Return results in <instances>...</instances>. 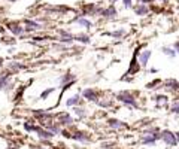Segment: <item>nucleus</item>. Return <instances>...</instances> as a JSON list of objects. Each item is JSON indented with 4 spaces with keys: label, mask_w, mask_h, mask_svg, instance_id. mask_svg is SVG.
<instances>
[{
    "label": "nucleus",
    "mask_w": 179,
    "mask_h": 149,
    "mask_svg": "<svg viewBox=\"0 0 179 149\" xmlns=\"http://www.w3.org/2000/svg\"><path fill=\"white\" fill-rule=\"evenodd\" d=\"M175 136H176V140H178V143H179V131H175Z\"/></svg>",
    "instance_id": "72a5a7b5"
},
{
    "label": "nucleus",
    "mask_w": 179,
    "mask_h": 149,
    "mask_svg": "<svg viewBox=\"0 0 179 149\" xmlns=\"http://www.w3.org/2000/svg\"><path fill=\"white\" fill-rule=\"evenodd\" d=\"M73 40H76V42H79V43H84V45H88L90 42H91V39H90L88 35H76V36H73Z\"/></svg>",
    "instance_id": "393cba45"
},
{
    "label": "nucleus",
    "mask_w": 179,
    "mask_h": 149,
    "mask_svg": "<svg viewBox=\"0 0 179 149\" xmlns=\"http://www.w3.org/2000/svg\"><path fill=\"white\" fill-rule=\"evenodd\" d=\"M149 73H152V74L158 73V69H157V67H151V69H149Z\"/></svg>",
    "instance_id": "2f4dec72"
},
{
    "label": "nucleus",
    "mask_w": 179,
    "mask_h": 149,
    "mask_svg": "<svg viewBox=\"0 0 179 149\" xmlns=\"http://www.w3.org/2000/svg\"><path fill=\"white\" fill-rule=\"evenodd\" d=\"M73 23H78L81 27H84V29H87V30H90V29L93 27V23H91L90 20H87V18H84V17H78V18H75Z\"/></svg>",
    "instance_id": "a211bd4d"
},
{
    "label": "nucleus",
    "mask_w": 179,
    "mask_h": 149,
    "mask_svg": "<svg viewBox=\"0 0 179 149\" xmlns=\"http://www.w3.org/2000/svg\"><path fill=\"white\" fill-rule=\"evenodd\" d=\"M24 128H26V131H33V128H35V125H32V124H29V122H26V124H24Z\"/></svg>",
    "instance_id": "c85d7f7f"
},
{
    "label": "nucleus",
    "mask_w": 179,
    "mask_h": 149,
    "mask_svg": "<svg viewBox=\"0 0 179 149\" xmlns=\"http://www.w3.org/2000/svg\"><path fill=\"white\" fill-rule=\"evenodd\" d=\"M117 14H118V12H117V9H115L114 5H111V6H108L106 9L102 11V15H103L105 18H115Z\"/></svg>",
    "instance_id": "2eb2a0df"
},
{
    "label": "nucleus",
    "mask_w": 179,
    "mask_h": 149,
    "mask_svg": "<svg viewBox=\"0 0 179 149\" xmlns=\"http://www.w3.org/2000/svg\"><path fill=\"white\" fill-rule=\"evenodd\" d=\"M96 103H97L100 108L108 109V108H112V106H114V99H109V97H102V99H99Z\"/></svg>",
    "instance_id": "f3484780"
},
{
    "label": "nucleus",
    "mask_w": 179,
    "mask_h": 149,
    "mask_svg": "<svg viewBox=\"0 0 179 149\" xmlns=\"http://www.w3.org/2000/svg\"><path fill=\"white\" fill-rule=\"evenodd\" d=\"M163 88V81L161 79H154L151 82L146 84V90H152V91H157V90H161Z\"/></svg>",
    "instance_id": "dca6fc26"
},
{
    "label": "nucleus",
    "mask_w": 179,
    "mask_h": 149,
    "mask_svg": "<svg viewBox=\"0 0 179 149\" xmlns=\"http://www.w3.org/2000/svg\"><path fill=\"white\" fill-rule=\"evenodd\" d=\"M55 91V87H51V88H46L44 93L41 94V100H46V97H49L52 93Z\"/></svg>",
    "instance_id": "cd10ccee"
},
{
    "label": "nucleus",
    "mask_w": 179,
    "mask_h": 149,
    "mask_svg": "<svg viewBox=\"0 0 179 149\" xmlns=\"http://www.w3.org/2000/svg\"><path fill=\"white\" fill-rule=\"evenodd\" d=\"M82 97L88 102H97L100 97H99V91L96 88H85L82 91Z\"/></svg>",
    "instance_id": "0eeeda50"
},
{
    "label": "nucleus",
    "mask_w": 179,
    "mask_h": 149,
    "mask_svg": "<svg viewBox=\"0 0 179 149\" xmlns=\"http://www.w3.org/2000/svg\"><path fill=\"white\" fill-rule=\"evenodd\" d=\"M152 57V51L151 49H143L137 54V61L140 64V67H146L149 64V60Z\"/></svg>",
    "instance_id": "39448f33"
},
{
    "label": "nucleus",
    "mask_w": 179,
    "mask_h": 149,
    "mask_svg": "<svg viewBox=\"0 0 179 149\" xmlns=\"http://www.w3.org/2000/svg\"><path fill=\"white\" fill-rule=\"evenodd\" d=\"M2 64H3V58L0 57V66H2Z\"/></svg>",
    "instance_id": "f704fd0d"
},
{
    "label": "nucleus",
    "mask_w": 179,
    "mask_h": 149,
    "mask_svg": "<svg viewBox=\"0 0 179 149\" xmlns=\"http://www.w3.org/2000/svg\"><path fill=\"white\" fill-rule=\"evenodd\" d=\"M178 149H179V148H178Z\"/></svg>",
    "instance_id": "58836bf2"
},
{
    "label": "nucleus",
    "mask_w": 179,
    "mask_h": 149,
    "mask_svg": "<svg viewBox=\"0 0 179 149\" xmlns=\"http://www.w3.org/2000/svg\"><path fill=\"white\" fill-rule=\"evenodd\" d=\"M163 90L166 93L176 94V93H179V81L175 78H169V79L163 81Z\"/></svg>",
    "instance_id": "20e7f679"
},
{
    "label": "nucleus",
    "mask_w": 179,
    "mask_h": 149,
    "mask_svg": "<svg viewBox=\"0 0 179 149\" xmlns=\"http://www.w3.org/2000/svg\"><path fill=\"white\" fill-rule=\"evenodd\" d=\"M73 140H78V142H81V143H84V145H87L90 143V137L85 134V133H82V131H78V133H75L73 136H70Z\"/></svg>",
    "instance_id": "4468645a"
},
{
    "label": "nucleus",
    "mask_w": 179,
    "mask_h": 149,
    "mask_svg": "<svg viewBox=\"0 0 179 149\" xmlns=\"http://www.w3.org/2000/svg\"><path fill=\"white\" fill-rule=\"evenodd\" d=\"M108 125H109L111 128H114V130H124V128L129 127L124 121L117 119V118H109V119H108Z\"/></svg>",
    "instance_id": "9d476101"
},
{
    "label": "nucleus",
    "mask_w": 179,
    "mask_h": 149,
    "mask_svg": "<svg viewBox=\"0 0 179 149\" xmlns=\"http://www.w3.org/2000/svg\"><path fill=\"white\" fill-rule=\"evenodd\" d=\"M9 2H18V0H9Z\"/></svg>",
    "instance_id": "e433bc0d"
},
{
    "label": "nucleus",
    "mask_w": 179,
    "mask_h": 149,
    "mask_svg": "<svg viewBox=\"0 0 179 149\" xmlns=\"http://www.w3.org/2000/svg\"><path fill=\"white\" fill-rule=\"evenodd\" d=\"M109 2H111V3H115V2H118V0H109Z\"/></svg>",
    "instance_id": "c9c22d12"
},
{
    "label": "nucleus",
    "mask_w": 179,
    "mask_h": 149,
    "mask_svg": "<svg viewBox=\"0 0 179 149\" xmlns=\"http://www.w3.org/2000/svg\"><path fill=\"white\" fill-rule=\"evenodd\" d=\"M8 30H9L12 35H15V36H21V35L24 33V27H21L18 23H11V24L8 26Z\"/></svg>",
    "instance_id": "ddd939ff"
},
{
    "label": "nucleus",
    "mask_w": 179,
    "mask_h": 149,
    "mask_svg": "<svg viewBox=\"0 0 179 149\" xmlns=\"http://www.w3.org/2000/svg\"><path fill=\"white\" fill-rule=\"evenodd\" d=\"M73 113H75L78 118H85V116H87V109H85V108H81V106H75V108H73Z\"/></svg>",
    "instance_id": "a878e982"
},
{
    "label": "nucleus",
    "mask_w": 179,
    "mask_h": 149,
    "mask_svg": "<svg viewBox=\"0 0 179 149\" xmlns=\"http://www.w3.org/2000/svg\"><path fill=\"white\" fill-rule=\"evenodd\" d=\"M170 113H173L175 116H178L179 118V97H176L172 103H170Z\"/></svg>",
    "instance_id": "5701e85b"
},
{
    "label": "nucleus",
    "mask_w": 179,
    "mask_h": 149,
    "mask_svg": "<svg viewBox=\"0 0 179 149\" xmlns=\"http://www.w3.org/2000/svg\"><path fill=\"white\" fill-rule=\"evenodd\" d=\"M33 131H35V133L38 134V137H39V139H42V140H49V139H52V137H54V134H52L51 131L44 130V128H42V127H39V125H35Z\"/></svg>",
    "instance_id": "6e6552de"
},
{
    "label": "nucleus",
    "mask_w": 179,
    "mask_h": 149,
    "mask_svg": "<svg viewBox=\"0 0 179 149\" xmlns=\"http://www.w3.org/2000/svg\"><path fill=\"white\" fill-rule=\"evenodd\" d=\"M58 125H72L73 124V118L67 113V112H61L58 113Z\"/></svg>",
    "instance_id": "9b49d317"
},
{
    "label": "nucleus",
    "mask_w": 179,
    "mask_h": 149,
    "mask_svg": "<svg viewBox=\"0 0 179 149\" xmlns=\"http://www.w3.org/2000/svg\"><path fill=\"white\" fill-rule=\"evenodd\" d=\"M73 79H75V76H73V74H72V73H66V74H64V76H61V78H58V82H60V85H63V87H64V85H67V84H70V82H72Z\"/></svg>",
    "instance_id": "4be33fe9"
},
{
    "label": "nucleus",
    "mask_w": 179,
    "mask_h": 149,
    "mask_svg": "<svg viewBox=\"0 0 179 149\" xmlns=\"http://www.w3.org/2000/svg\"><path fill=\"white\" fill-rule=\"evenodd\" d=\"M158 2H166V0H158Z\"/></svg>",
    "instance_id": "4c0bfd02"
},
{
    "label": "nucleus",
    "mask_w": 179,
    "mask_h": 149,
    "mask_svg": "<svg viewBox=\"0 0 179 149\" xmlns=\"http://www.w3.org/2000/svg\"><path fill=\"white\" fill-rule=\"evenodd\" d=\"M152 0H137V3H142V5H148V3H151Z\"/></svg>",
    "instance_id": "473e14b6"
},
{
    "label": "nucleus",
    "mask_w": 179,
    "mask_h": 149,
    "mask_svg": "<svg viewBox=\"0 0 179 149\" xmlns=\"http://www.w3.org/2000/svg\"><path fill=\"white\" fill-rule=\"evenodd\" d=\"M79 103H81V96H79V94H76V96L70 97V99L66 102V106H67V108H70V106H73V108H75V106H78Z\"/></svg>",
    "instance_id": "b1692460"
},
{
    "label": "nucleus",
    "mask_w": 179,
    "mask_h": 149,
    "mask_svg": "<svg viewBox=\"0 0 179 149\" xmlns=\"http://www.w3.org/2000/svg\"><path fill=\"white\" fill-rule=\"evenodd\" d=\"M6 87H11V78L9 74H0V90H6Z\"/></svg>",
    "instance_id": "412c9836"
},
{
    "label": "nucleus",
    "mask_w": 179,
    "mask_h": 149,
    "mask_svg": "<svg viewBox=\"0 0 179 149\" xmlns=\"http://www.w3.org/2000/svg\"><path fill=\"white\" fill-rule=\"evenodd\" d=\"M160 140L167 146V148H175L178 146V140H176V136L172 130H161L160 131Z\"/></svg>",
    "instance_id": "f03ea898"
},
{
    "label": "nucleus",
    "mask_w": 179,
    "mask_h": 149,
    "mask_svg": "<svg viewBox=\"0 0 179 149\" xmlns=\"http://www.w3.org/2000/svg\"><path fill=\"white\" fill-rule=\"evenodd\" d=\"M152 102L155 103V106L160 109V108H167L169 103H170V99L167 94H155L152 97Z\"/></svg>",
    "instance_id": "423d86ee"
},
{
    "label": "nucleus",
    "mask_w": 179,
    "mask_h": 149,
    "mask_svg": "<svg viewBox=\"0 0 179 149\" xmlns=\"http://www.w3.org/2000/svg\"><path fill=\"white\" fill-rule=\"evenodd\" d=\"M123 5L126 9H129V8H132V0H123Z\"/></svg>",
    "instance_id": "c756f323"
},
{
    "label": "nucleus",
    "mask_w": 179,
    "mask_h": 149,
    "mask_svg": "<svg viewBox=\"0 0 179 149\" xmlns=\"http://www.w3.org/2000/svg\"><path fill=\"white\" fill-rule=\"evenodd\" d=\"M24 32H38L42 29V24L33 20H24Z\"/></svg>",
    "instance_id": "1a4fd4ad"
},
{
    "label": "nucleus",
    "mask_w": 179,
    "mask_h": 149,
    "mask_svg": "<svg viewBox=\"0 0 179 149\" xmlns=\"http://www.w3.org/2000/svg\"><path fill=\"white\" fill-rule=\"evenodd\" d=\"M124 35H126V29H118V30H115V32L109 33V36L115 37V39H121Z\"/></svg>",
    "instance_id": "bb28decb"
},
{
    "label": "nucleus",
    "mask_w": 179,
    "mask_h": 149,
    "mask_svg": "<svg viewBox=\"0 0 179 149\" xmlns=\"http://www.w3.org/2000/svg\"><path fill=\"white\" fill-rule=\"evenodd\" d=\"M173 49L176 51V54H178V55H179V40H176V42L173 43Z\"/></svg>",
    "instance_id": "7c9ffc66"
},
{
    "label": "nucleus",
    "mask_w": 179,
    "mask_h": 149,
    "mask_svg": "<svg viewBox=\"0 0 179 149\" xmlns=\"http://www.w3.org/2000/svg\"><path fill=\"white\" fill-rule=\"evenodd\" d=\"M115 99H117L120 103H123L124 106H127V108H132V109H139V103H137V99H136V96H134L132 91H129V90L120 91V93L115 96Z\"/></svg>",
    "instance_id": "f257e3e1"
},
{
    "label": "nucleus",
    "mask_w": 179,
    "mask_h": 149,
    "mask_svg": "<svg viewBox=\"0 0 179 149\" xmlns=\"http://www.w3.org/2000/svg\"><path fill=\"white\" fill-rule=\"evenodd\" d=\"M133 11H134V14H136L137 17H145V15L149 14V8H148V5H142V3H137V5L133 8Z\"/></svg>",
    "instance_id": "f8f14e48"
},
{
    "label": "nucleus",
    "mask_w": 179,
    "mask_h": 149,
    "mask_svg": "<svg viewBox=\"0 0 179 149\" xmlns=\"http://www.w3.org/2000/svg\"><path fill=\"white\" fill-rule=\"evenodd\" d=\"M161 52L166 55V57H169V58H175L178 54H176V51L173 49V46H163L161 48Z\"/></svg>",
    "instance_id": "aec40b11"
},
{
    "label": "nucleus",
    "mask_w": 179,
    "mask_h": 149,
    "mask_svg": "<svg viewBox=\"0 0 179 149\" xmlns=\"http://www.w3.org/2000/svg\"><path fill=\"white\" fill-rule=\"evenodd\" d=\"M23 69H24V64H21V63H18V61H12V63L8 64V70H9L11 73H17L18 70H23Z\"/></svg>",
    "instance_id": "6ab92c4d"
},
{
    "label": "nucleus",
    "mask_w": 179,
    "mask_h": 149,
    "mask_svg": "<svg viewBox=\"0 0 179 149\" xmlns=\"http://www.w3.org/2000/svg\"><path fill=\"white\" fill-rule=\"evenodd\" d=\"M140 51L139 49H136L133 54V58H132V61H130V66H129V70L126 72V76L124 78H127V76H133V74H137L139 72H140V64H139V61H137V54H139ZM123 78V79H124Z\"/></svg>",
    "instance_id": "7ed1b4c3"
}]
</instances>
